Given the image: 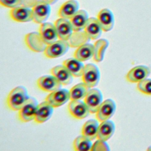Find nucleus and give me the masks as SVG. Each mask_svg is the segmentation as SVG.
Listing matches in <instances>:
<instances>
[{
  "mask_svg": "<svg viewBox=\"0 0 151 151\" xmlns=\"http://www.w3.org/2000/svg\"><path fill=\"white\" fill-rule=\"evenodd\" d=\"M29 98L27 88L24 86H17L14 88L8 94L6 103L11 110L18 111Z\"/></svg>",
  "mask_w": 151,
  "mask_h": 151,
  "instance_id": "obj_1",
  "label": "nucleus"
},
{
  "mask_svg": "<svg viewBox=\"0 0 151 151\" xmlns=\"http://www.w3.org/2000/svg\"><path fill=\"white\" fill-rule=\"evenodd\" d=\"M100 77V70L96 65L93 63H88L84 65L81 78L83 82L89 88L94 87L98 84Z\"/></svg>",
  "mask_w": 151,
  "mask_h": 151,
  "instance_id": "obj_2",
  "label": "nucleus"
},
{
  "mask_svg": "<svg viewBox=\"0 0 151 151\" xmlns=\"http://www.w3.org/2000/svg\"><path fill=\"white\" fill-rule=\"evenodd\" d=\"M70 45L68 41L58 39L51 44L47 45L44 54L47 58H56L65 54Z\"/></svg>",
  "mask_w": 151,
  "mask_h": 151,
  "instance_id": "obj_3",
  "label": "nucleus"
},
{
  "mask_svg": "<svg viewBox=\"0 0 151 151\" xmlns=\"http://www.w3.org/2000/svg\"><path fill=\"white\" fill-rule=\"evenodd\" d=\"M33 21L37 24H42L48 18L51 13V5L44 0L37 2L32 7Z\"/></svg>",
  "mask_w": 151,
  "mask_h": 151,
  "instance_id": "obj_4",
  "label": "nucleus"
},
{
  "mask_svg": "<svg viewBox=\"0 0 151 151\" xmlns=\"http://www.w3.org/2000/svg\"><path fill=\"white\" fill-rule=\"evenodd\" d=\"M38 105V101L35 98L29 97L18 110V118L19 120L26 123L34 120Z\"/></svg>",
  "mask_w": 151,
  "mask_h": 151,
  "instance_id": "obj_5",
  "label": "nucleus"
},
{
  "mask_svg": "<svg viewBox=\"0 0 151 151\" xmlns=\"http://www.w3.org/2000/svg\"><path fill=\"white\" fill-rule=\"evenodd\" d=\"M84 101L87 106L90 113H96L103 101L101 91L98 88H90L84 99Z\"/></svg>",
  "mask_w": 151,
  "mask_h": 151,
  "instance_id": "obj_6",
  "label": "nucleus"
},
{
  "mask_svg": "<svg viewBox=\"0 0 151 151\" xmlns=\"http://www.w3.org/2000/svg\"><path fill=\"white\" fill-rule=\"evenodd\" d=\"M116 109V105L114 100L111 99L105 100L102 102L95 113L96 119L100 122L109 120L114 114Z\"/></svg>",
  "mask_w": 151,
  "mask_h": 151,
  "instance_id": "obj_7",
  "label": "nucleus"
},
{
  "mask_svg": "<svg viewBox=\"0 0 151 151\" xmlns=\"http://www.w3.org/2000/svg\"><path fill=\"white\" fill-rule=\"evenodd\" d=\"M54 24L58 39L68 41L74 32L70 19L59 18L54 22Z\"/></svg>",
  "mask_w": 151,
  "mask_h": 151,
  "instance_id": "obj_8",
  "label": "nucleus"
},
{
  "mask_svg": "<svg viewBox=\"0 0 151 151\" xmlns=\"http://www.w3.org/2000/svg\"><path fill=\"white\" fill-rule=\"evenodd\" d=\"M69 100V91L61 88L50 93L45 98V101L49 103L54 108L64 105Z\"/></svg>",
  "mask_w": 151,
  "mask_h": 151,
  "instance_id": "obj_9",
  "label": "nucleus"
},
{
  "mask_svg": "<svg viewBox=\"0 0 151 151\" xmlns=\"http://www.w3.org/2000/svg\"><path fill=\"white\" fill-rule=\"evenodd\" d=\"M24 41L27 47L36 52H44L47 45L41 38L39 32H32L25 35Z\"/></svg>",
  "mask_w": 151,
  "mask_h": 151,
  "instance_id": "obj_10",
  "label": "nucleus"
},
{
  "mask_svg": "<svg viewBox=\"0 0 151 151\" xmlns=\"http://www.w3.org/2000/svg\"><path fill=\"white\" fill-rule=\"evenodd\" d=\"M67 108L70 115L78 120L84 119L90 113L84 101L81 100H70Z\"/></svg>",
  "mask_w": 151,
  "mask_h": 151,
  "instance_id": "obj_11",
  "label": "nucleus"
},
{
  "mask_svg": "<svg viewBox=\"0 0 151 151\" xmlns=\"http://www.w3.org/2000/svg\"><path fill=\"white\" fill-rule=\"evenodd\" d=\"M38 32L41 38L47 45L58 40V34L54 24L50 22L41 24Z\"/></svg>",
  "mask_w": 151,
  "mask_h": 151,
  "instance_id": "obj_12",
  "label": "nucleus"
},
{
  "mask_svg": "<svg viewBox=\"0 0 151 151\" xmlns=\"http://www.w3.org/2000/svg\"><path fill=\"white\" fill-rule=\"evenodd\" d=\"M37 86L41 90L51 93L61 88V84L52 74L40 77L37 81Z\"/></svg>",
  "mask_w": 151,
  "mask_h": 151,
  "instance_id": "obj_13",
  "label": "nucleus"
},
{
  "mask_svg": "<svg viewBox=\"0 0 151 151\" xmlns=\"http://www.w3.org/2000/svg\"><path fill=\"white\" fill-rule=\"evenodd\" d=\"M9 16L12 20L18 22H27L33 20L32 9L22 5L11 9Z\"/></svg>",
  "mask_w": 151,
  "mask_h": 151,
  "instance_id": "obj_14",
  "label": "nucleus"
},
{
  "mask_svg": "<svg viewBox=\"0 0 151 151\" xmlns=\"http://www.w3.org/2000/svg\"><path fill=\"white\" fill-rule=\"evenodd\" d=\"M150 70L146 65H137L130 69L126 74V80L130 83H139L146 78Z\"/></svg>",
  "mask_w": 151,
  "mask_h": 151,
  "instance_id": "obj_15",
  "label": "nucleus"
},
{
  "mask_svg": "<svg viewBox=\"0 0 151 151\" xmlns=\"http://www.w3.org/2000/svg\"><path fill=\"white\" fill-rule=\"evenodd\" d=\"M97 19L103 31L111 30L114 24V17L113 12L108 8L102 9L97 14Z\"/></svg>",
  "mask_w": 151,
  "mask_h": 151,
  "instance_id": "obj_16",
  "label": "nucleus"
},
{
  "mask_svg": "<svg viewBox=\"0 0 151 151\" xmlns=\"http://www.w3.org/2000/svg\"><path fill=\"white\" fill-rule=\"evenodd\" d=\"M53 111L54 107L45 100L38 104L34 118L35 122L38 123L47 122L51 117Z\"/></svg>",
  "mask_w": 151,
  "mask_h": 151,
  "instance_id": "obj_17",
  "label": "nucleus"
},
{
  "mask_svg": "<svg viewBox=\"0 0 151 151\" xmlns=\"http://www.w3.org/2000/svg\"><path fill=\"white\" fill-rule=\"evenodd\" d=\"M103 31L97 18L90 17L88 18L84 29V32L89 39L93 40L99 39Z\"/></svg>",
  "mask_w": 151,
  "mask_h": 151,
  "instance_id": "obj_18",
  "label": "nucleus"
},
{
  "mask_svg": "<svg viewBox=\"0 0 151 151\" xmlns=\"http://www.w3.org/2000/svg\"><path fill=\"white\" fill-rule=\"evenodd\" d=\"M51 73L57 79L62 86H66L71 84L74 77L63 65L54 67L51 70Z\"/></svg>",
  "mask_w": 151,
  "mask_h": 151,
  "instance_id": "obj_19",
  "label": "nucleus"
},
{
  "mask_svg": "<svg viewBox=\"0 0 151 151\" xmlns=\"http://www.w3.org/2000/svg\"><path fill=\"white\" fill-rule=\"evenodd\" d=\"M79 10V4L76 0H68L60 6L58 10L60 18L70 19Z\"/></svg>",
  "mask_w": 151,
  "mask_h": 151,
  "instance_id": "obj_20",
  "label": "nucleus"
},
{
  "mask_svg": "<svg viewBox=\"0 0 151 151\" xmlns=\"http://www.w3.org/2000/svg\"><path fill=\"white\" fill-rule=\"evenodd\" d=\"M115 131V124L113 122L107 120L100 122L99 126L97 139L107 141L111 138Z\"/></svg>",
  "mask_w": 151,
  "mask_h": 151,
  "instance_id": "obj_21",
  "label": "nucleus"
},
{
  "mask_svg": "<svg viewBox=\"0 0 151 151\" xmlns=\"http://www.w3.org/2000/svg\"><path fill=\"white\" fill-rule=\"evenodd\" d=\"M88 14L84 9H79L70 21L74 32H80L84 30L88 20Z\"/></svg>",
  "mask_w": 151,
  "mask_h": 151,
  "instance_id": "obj_22",
  "label": "nucleus"
},
{
  "mask_svg": "<svg viewBox=\"0 0 151 151\" xmlns=\"http://www.w3.org/2000/svg\"><path fill=\"white\" fill-rule=\"evenodd\" d=\"M63 65L70 71L73 77H81L84 68V65L82 61L75 57L70 58L64 60Z\"/></svg>",
  "mask_w": 151,
  "mask_h": 151,
  "instance_id": "obj_23",
  "label": "nucleus"
},
{
  "mask_svg": "<svg viewBox=\"0 0 151 151\" xmlns=\"http://www.w3.org/2000/svg\"><path fill=\"white\" fill-rule=\"evenodd\" d=\"M93 54L94 45L90 43H84L76 49L74 53V57L83 62L92 58Z\"/></svg>",
  "mask_w": 151,
  "mask_h": 151,
  "instance_id": "obj_24",
  "label": "nucleus"
},
{
  "mask_svg": "<svg viewBox=\"0 0 151 151\" xmlns=\"http://www.w3.org/2000/svg\"><path fill=\"white\" fill-rule=\"evenodd\" d=\"M99 120L97 119H90L82 126L81 134L91 140L97 138L99 129Z\"/></svg>",
  "mask_w": 151,
  "mask_h": 151,
  "instance_id": "obj_25",
  "label": "nucleus"
},
{
  "mask_svg": "<svg viewBox=\"0 0 151 151\" xmlns=\"http://www.w3.org/2000/svg\"><path fill=\"white\" fill-rule=\"evenodd\" d=\"M109 41L106 39H99L94 44L93 60L96 62H101L104 56L106 50L109 46Z\"/></svg>",
  "mask_w": 151,
  "mask_h": 151,
  "instance_id": "obj_26",
  "label": "nucleus"
},
{
  "mask_svg": "<svg viewBox=\"0 0 151 151\" xmlns=\"http://www.w3.org/2000/svg\"><path fill=\"white\" fill-rule=\"evenodd\" d=\"M90 88L83 82L73 86L70 90V100H81L84 99Z\"/></svg>",
  "mask_w": 151,
  "mask_h": 151,
  "instance_id": "obj_27",
  "label": "nucleus"
},
{
  "mask_svg": "<svg viewBox=\"0 0 151 151\" xmlns=\"http://www.w3.org/2000/svg\"><path fill=\"white\" fill-rule=\"evenodd\" d=\"M92 146L91 140L82 134L77 136L73 142V147L76 151L91 150Z\"/></svg>",
  "mask_w": 151,
  "mask_h": 151,
  "instance_id": "obj_28",
  "label": "nucleus"
},
{
  "mask_svg": "<svg viewBox=\"0 0 151 151\" xmlns=\"http://www.w3.org/2000/svg\"><path fill=\"white\" fill-rule=\"evenodd\" d=\"M137 88L141 93L151 96V79L145 78L139 82Z\"/></svg>",
  "mask_w": 151,
  "mask_h": 151,
  "instance_id": "obj_29",
  "label": "nucleus"
},
{
  "mask_svg": "<svg viewBox=\"0 0 151 151\" xmlns=\"http://www.w3.org/2000/svg\"><path fill=\"white\" fill-rule=\"evenodd\" d=\"M110 147L106 141L97 139L92 146L91 150H109Z\"/></svg>",
  "mask_w": 151,
  "mask_h": 151,
  "instance_id": "obj_30",
  "label": "nucleus"
},
{
  "mask_svg": "<svg viewBox=\"0 0 151 151\" xmlns=\"http://www.w3.org/2000/svg\"><path fill=\"white\" fill-rule=\"evenodd\" d=\"M1 5L8 8H14L22 5V0H0Z\"/></svg>",
  "mask_w": 151,
  "mask_h": 151,
  "instance_id": "obj_31",
  "label": "nucleus"
},
{
  "mask_svg": "<svg viewBox=\"0 0 151 151\" xmlns=\"http://www.w3.org/2000/svg\"><path fill=\"white\" fill-rule=\"evenodd\" d=\"M39 1L40 0H22V5L31 8V7H32Z\"/></svg>",
  "mask_w": 151,
  "mask_h": 151,
  "instance_id": "obj_32",
  "label": "nucleus"
},
{
  "mask_svg": "<svg viewBox=\"0 0 151 151\" xmlns=\"http://www.w3.org/2000/svg\"><path fill=\"white\" fill-rule=\"evenodd\" d=\"M45 1H47V2H48L50 5H52L54 4H55L58 0H44Z\"/></svg>",
  "mask_w": 151,
  "mask_h": 151,
  "instance_id": "obj_33",
  "label": "nucleus"
}]
</instances>
